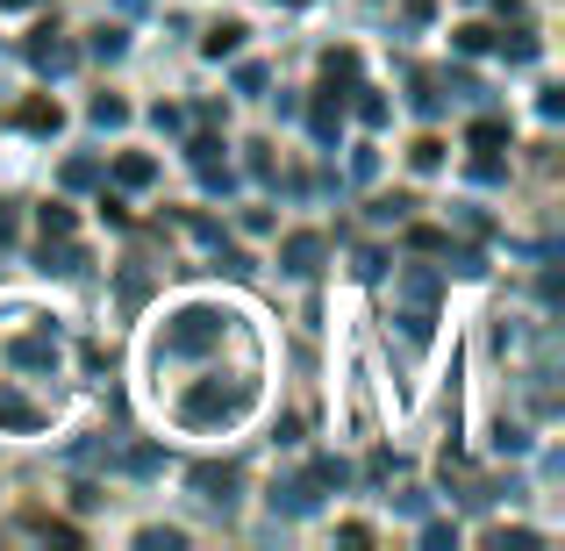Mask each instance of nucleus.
<instances>
[{
	"label": "nucleus",
	"instance_id": "obj_1",
	"mask_svg": "<svg viewBox=\"0 0 565 551\" xmlns=\"http://www.w3.org/2000/svg\"><path fill=\"white\" fill-rule=\"evenodd\" d=\"M193 487H201V501H230L236 473H230V466H201V473H193Z\"/></svg>",
	"mask_w": 565,
	"mask_h": 551
},
{
	"label": "nucleus",
	"instance_id": "obj_2",
	"mask_svg": "<svg viewBox=\"0 0 565 551\" xmlns=\"http://www.w3.org/2000/svg\"><path fill=\"white\" fill-rule=\"evenodd\" d=\"M316 258H322L316 236H294V244H287V265H294V273H316Z\"/></svg>",
	"mask_w": 565,
	"mask_h": 551
},
{
	"label": "nucleus",
	"instance_id": "obj_3",
	"mask_svg": "<svg viewBox=\"0 0 565 551\" xmlns=\"http://www.w3.org/2000/svg\"><path fill=\"white\" fill-rule=\"evenodd\" d=\"M14 123H22V129H57V100H29Z\"/></svg>",
	"mask_w": 565,
	"mask_h": 551
}]
</instances>
